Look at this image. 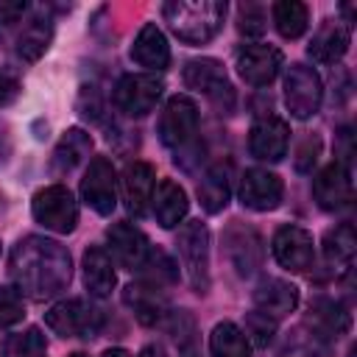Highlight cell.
Listing matches in <instances>:
<instances>
[{"label":"cell","instance_id":"cell-1","mask_svg":"<svg viewBox=\"0 0 357 357\" xmlns=\"http://www.w3.org/2000/svg\"><path fill=\"white\" fill-rule=\"evenodd\" d=\"M70 254L45 237H25L11 251V279L31 298H50L70 284Z\"/></svg>","mask_w":357,"mask_h":357},{"label":"cell","instance_id":"cell-2","mask_svg":"<svg viewBox=\"0 0 357 357\" xmlns=\"http://www.w3.org/2000/svg\"><path fill=\"white\" fill-rule=\"evenodd\" d=\"M170 31L187 45L209 42L226 17V3L220 0H173L162 8Z\"/></svg>","mask_w":357,"mask_h":357},{"label":"cell","instance_id":"cell-3","mask_svg":"<svg viewBox=\"0 0 357 357\" xmlns=\"http://www.w3.org/2000/svg\"><path fill=\"white\" fill-rule=\"evenodd\" d=\"M181 268L195 293L209 290V231L201 220H187L176 237Z\"/></svg>","mask_w":357,"mask_h":357},{"label":"cell","instance_id":"cell-4","mask_svg":"<svg viewBox=\"0 0 357 357\" xmlns=\"http://www.w3.org/2000/svg\"><path fill=\"white\" fill-rule=\"evenodd\" d=\"M45 324L59 337H95L103 326V315L95 304L84 298H67L47 310Z\"/></svg>","mask_w":357,"mask_h":357},{"label":"cell","instance_id":"cell-5","mask_svg":"<svg viewBox=\"0 0 357 357\" xmlns=\"http://www.w3.org/2000/svg\"><path fill=\"white\" fill-rule=\"evenodd\" d=\"M31 212H33L36 223H42L45 229H50L56 234H70L78 223V204H75L73 192L61 184H50L45 190H39L33 195Z\"/></svg>","mask_w":357,"mask_h":357},{"label":"cell","instance_id":"cell-6","mask_svg":"<svg viewBox=\"0 0 357 357\" xmlns=\"http://www.w3.org/2000/svg\"><path fill=\"white\" fill-rule=\"evenodd\" d=\"M324 84L318 73L307 64H290L284 73V106L293 117L307 120L321 109Z\"/></svg>","mask_w":357,"mask_h":357},{"label":"cell","instance_id":"cell-7","mask_svg":"<svg viewBox=\"0 0 357 357\" xmlns=\"http://www.w3.org/2000/svg\"><path fill=\"white\" fill-rule=\"evenodd\" d=\"M165 84L156 75H123L114 86V103L128 117H145L156 109Z\"/></svg>","mask_w":357,"mask_h":357},{"label":"cell","instance_id":"cell-8","mask_svg":"<svg viewBox=\"0 0 357 357\" xmlns=\"http://www.w3.org/2000/svg\"><path fill=\"white\" fill-rule=\"evenodd\" d=\"M198 131V106L187 95H173L159 117V139L167 148H181Z\"/></svg>","mask_w":357,"mask_h":357},{"label":"cell","instance_id":"cell-9","mask_svg":"<svg viewBox=\"0 0 357 357\" xmlns=\"http://www.w3.org/2000/svg\"><path fill=\"white\" fill-rule=\"evenodd\" d=\"M81 198L98 215H112V209L117 206V173L106 156H95L89 162L81 178Z\"/></svg>","mask_w":357,"mask_h":357},{"label":"cell","instance_id":"cell-10","mask_svg":"<svg viewBox=\"0 0 357 357\" xmlns=\"http://www.w3.org/2000/svg\"><path fill=\"white\" fill-rule=\"evenodd\" d=\"M184 84L195 92H204L218 109H223V100L226 106L231 109L234 106V92H231V84L226 78V70L218 59H195L184 67Z\"/></svg>","mask_w":357,"mask_h":357},{"label":"cell","instance_id":"cell-11","mask_svg":"<svg viewBox=\"0 0 357 357\" xmlns=\"http://www.w3.org/2000/svg\"><path fill=\"white\" fill-rule=\"evenodd\" d=\"M223 248H226V257H229L231 268L240 276H251L262 265V254H265L262 251V240L243 220H231L226 226V231H223Z\"/></svg>","mask_w":357,"mask_h":357},{"label":"cell","instance_id":"cell-12","mask_svg":"<svg viewBox=\"0 0 357 357\" xmlns=\"http://www.w3.org/2000/svg\"><path fill=\"white\" fill-rule=\"evenodd\" d=\"M273 257L282 268L293 273H304L315 262V245L312 234L304 231L301 226H282L273 234Z\"/></svg>","mask_w":357,"mask_h":357},{"label":"cell","instance_id":"cell-13","mask_svg":"<svg viewBox=\"0 0 357 357\" xmlns=\"http://www.w3.org/2000/svg\"><path fill=\"white\" fill-rule=\"evenodd\" d=\"M282 195H284L282 178L265 167H251L240 178V204L248 209H257V212L276 209Z\"/></svg>","mask_w":357,"mask_h":357},{"label":"cell","instance_id":"cell-14","mask_svg":"<svg viewBox=\"0 0 357 357\" xmlns=\"http://www.w3.org/2000/svg\"><path fill=\"white\" fill-rule=\"evenodd\" d=\"M282 70V50L273 45H245L237 53V73L251 86H268Z\"/></svg>","mask_w":357,"mask_h":357},{"label":"cell","instance_id":"cell-15","mask_svg":"<svg viewBox=\"0 0 357 357\" xmlns=\"http://www.w3.org/2000/svg\"><path fill=\"white\" fill-rule=\"evenodd\" d=\"M287 142H290V128L282 117L276 114H268V117H259L254 126H251V134H248V151L251 156L262 159V162H279L284 153H287Z\"/></svg>","mask_w":357,"mask_h":357},{"label":"cell","instance_id":"cell-16","mask_svg":"<svg viewBox=\"0 0 357 357\" xmlns=\"http://www.w3.org/2000/svg\"><path fill=\"white\" fill-rule=\"evenodd\" d=\"M106 240H109L112 257L117 259L120 268H126V271H142L151 245H148L145 234L137 226H131V223H114V226H109Z\"/></svg>","mask_w":357,"mask_h":357},{"label":"cell","instance_id":"cell-17","mask_svg":"<svg viewBox=\"0 0 357 357\" xmlns=\"http://www.w3.org/2000/svg\"><path fill=\"white\" fill-rule=\"evenodd\" d=\"M312 195L318 201L321 209H343L349 201H351V173L343 162H332L326 165L315 181H312Z\"/></svg>","mask_w":357,"mask_h":357},{"label":"cell","instance_id":"cell-18","mask_svg":"<svg viewBox=\"0 0 357 357\" xmlns=\"http://www.w3.org/2000/svg\"><path fill=\"white\" fill-rule=\"evenodd\" d=\"M254 304H257V312L268 315V318H284L296 310L298 304V287L284 282V279H276V276H268L257 284L254 290Z\"/></svg>","mask_w":357,"mask_h":357},{"label":"cell","instance_id":"cell-19","mask_svg":"<svg viewBox=\"0 0 357 357\" xmlns=\"http://www.w3.org/2000/svg\"><path fill=\"white\" fill-rule=\"evenodd\" d=\"M123 301L128 304V310L134 312V318L145 326H153L165 318L167 312V298L165 293L151 284V282H137V284H128L123 290Z\"/></svg>","mask_w":357,"mask_h":357},{"label":"cell","instance_id":"cell-20","mask_svg":"<svg viewBox=\"0 0 357 357\" xmlns=\"http://www.w3.org/2000/svg\"><path fill=\"white\" fill-rule=\"evenodd\" d=\"M131 59L139 67H145V70H167V64H170V47H167L165 33L153 22L142 25L139 33L134 36Z\"/></svg>","mask_w":357,"mask_h":357},{"label":"cell","instance_id":"cell-21","mask_svg":"<svg viewBox=\"0 0 357 357\" xmlns=\"http://www.w3.org/2000/svg\"><path fill=\"white\" fill-rule=\"evenodd\" d=\"M346 50H349V25H343L337 20H326L315 31V36L307 47V53L318 64H335V61L343 59Z\"/></svg>","mask_w":357,"mask_h":357},{"label":"cell","instance_id":"cell-22","mask_svg":"<svg viewBox=\"0 0 357 357\" xmlns=\"http://www.w3.org/2000/svg\"><path fill=\"white\" fill-rule=\"evenodd\" d=\"M153 187H156V173L148 162H131L123 173V195H126V206L134 215H142L148 209V201L153 198Z\"/></svg>","mask_w":357,"mask_h":357},{"label":"cell","instance_id":"cell-23","mask_svg":"<svg viewBox=\"0 0 357 357\" xmlns=\"http://www.w3.org/2000/svg\"><path fill=\"white\" fill-rule=\"evenodd\" d=\"M229 195H231V162L220 159L204 173L198 184V198H201V206L209 215H215L229 204Z\"/></svg>","mask_w":357,"mask_h":357},{"label":"cell","instance_id":"cell-24","mask_svg":"<svg viewBox=\"0 0 357 357\" xmlns=\"http://www.w3.org/2000/svg\"><path fill=\"white\" fill-rule=\"evenodd\" d=\"M151 201H153L156 223H159L162 229L178 226V223L184 220V215H187V206H190L187 192H184L173 178H162V181L156 184V192H153Z\"/></svg>","mask_w":357,"mask_h":357},{"label":"cell","instance_id":"cell-25","mask_svg":"<svg viewBox=\"0 0 357 357\" xmlns=\"http://www.w3.org/2000/svg\"><path fill=\"white\" fill-rule=\"evenodd\" d=\"M84 284H86L89 296H98V298L109 296L117 284L114 262L100 245H92L84 251Z\"/></svg>","mask_w":357,"mask_h":357},{"label":"cell","instance_id":"cell-26","mask_svg":"<svg viewBox=\"0 0 357 357\" xmlns=\"http://www.w3.org/2000/svg\"><path fill=\"white\" fill-rule=\"evenodd\" d=\"M307 324L312 326V332L318 337H340L349 332V312L340 301H332V298H315L310 304V312H307Z\"/></svg>","mask_w":357,"mask_h":357},{"label":"cell","instance_id":"cell-27","mask_svg":"<svg viewBox=\"0 0 357 357\" xmlns=\"http://www.w3.org/2000/svg\"><path fill=\"white\" fill-rule=\"evenodd\" d=\"M92 151V137L84 131V128H70L64 131V137L59 139L56 151H53V159H50V167L53 173H70L86 153Z\"/></svg>","mask_w":357,"mask_h":357},{"label":"cell","instance_id":"cell-28","mask_svg":"<svg viewBox=\"0 0 357 357\" xmlns=\"http://www.w3.org/2000/svg\"><path fill=\"white\" fill-rule=\"evenodd\" d=\"M50 39H53V22H50V17L39 14V17H33L22 25V31L17 36V53L25 61H36L47 50Z\"/></svg>","mask_w":357,"mask_h":357},{"label":"cell","instance_id":"cell-29","mask_svg":"<svg viewBox=\"0 0 357 357\" xmlns=\"http://www.w3.org/2000/svg\"><path fill=\"white\" fill-rule=\"evenodd\" d=\"M354 251H357V237H354L351 223H340V226H335V229L326 231V237H324V254H326V262L329 265H335L337 271L351 268Z\"/></svg>","mask_w":357,"mask_h":357},{"label":"cell","instance_id":"cell-30","mask_svg":"<svg viewBox=\"0 0 357 357\" xmlns=\"http://www.w3.org/2000/svg\"><path fill=\"white\" fill-rule=\"evenodd\" d=\"M209 351L212 357H251V343L240 326L223 321L209 335Z\"/></svg>","mask_w":357,"mask_h":357},{"label":"cell","instance_id":"cell-31","mask_svg":"<svg viewBox=\"0 0 357 357\" xmlns=\"http://www.w3.org/2000/svg\"><path fill=\"white\" fill-rule=\"evenodd\" d=\"M273 25L284 39H298L310 25V8L298 0H279L271 8Z\"/></svg>","mask_w":357,"mask_h":357},{"label":"cell","instance_id":"cell-32","mask_svg":"<svg viewBox=\"0 0 357 357\" xmlns=\"http://www.w3.org/2000/svg\"><path fill=\"white\" fill-rule=\"evenodd\" d=\"M45 354H47V343L36 326L14 332L3 343V357H45Z\"/></svg>","mask_w":357,"mask_h":357},{"label":"cell","instance_id":"cell-33","mask_svg":"<svg viewBox=\"0 0 357 357\" xmlns=\"http://www.w3.org/2000/svg\"><path fill=\"white\" fill-rule=\"evenodd\" d=\"M142 271H148V276L153 279L151 284H156V287L173 284V282L178 279V265H176L162 248H151V251H148V259H145Z\"/></svg>","mask_w":357,"mask_h":357},{"label":"cell","instance_id":"cell-34","mask_svg":"<svg viewBox=\"0 0 357 357\" xmlns=\"http://www.w3.org/2000/svg\"><path fill=\"white\" fill-rule=\"evenodd\" d=\"M268 25V14L262 6L257 3H243L240 6V14H237V31L245 33V36H259Z\"/></svg>","mask_w":357,"mask_h":357},{"label":"cell","instance_id":"cell-35","mask_svg":"<svg viewBox=\"0 0 357 357\" xmlns=\"http://www.w3.org/2000/svg\"><path fill=\"white\" fill-rule=\"evenodd\" d=\"M22 315H25L22 296L17 290H11V287H0V329L20 324Z\"/></svg>","mask_w":357,"mask_h":357},{"label":"cell","instance_id":"cell-36","mask_svg":"<svg viewBox=\"0 0 357 357\" xmlns=\"http://www.w3.org/2000/svg\"><path fill=\"white\" fill-rule=\"evenodd\" d=\"M273 329H276L273 318H268V315H262L257 310L248 312V318H245V337H251L257 346H265L273 337Z\"/></svg>","mask_w":357,"mask_h":357},{"label":"cell","instance_id":"cell-37","mask_svg":"<svg viewBox=\"0 0 357 357\" xmlns=\"http://www.w3.org/2000/svg\"><path fill=\"white\" fill-rule=\"evenodd\" d=\"M318 151H321V139H318V137H307V139H304V145L298 148V159H296V167H298L301 173H307V170L315 165V159H318Z\"/></svg>","mask_w":357,"mask_h":357},{"label":"cell","instance_id":"cell-38","mask_svg":"<svg viewBox=\"0 0 357 357\" xmlns=\"http://www.w3.org/2000/svg\"><path fill=\"white\" fill-rule=\"evenodd\" d=\"M20 95V78L8 70H0V106L14 103Z\"/></svg>","mask_w":357,"mask_h":357},{"label":"cell","instance_id":"cell-39","mask_svg":"<svg viewBox=\"0 0 357 357\" xmlns=\"http://www.w3.org/2000/svg\"><path fill=\"white\" fill-rule=\"evenodd\" d=\"M25 11H28V6H25V3H3V0H0V22H3V25L17 22Z\"/></svg>","mask_w":357,"mask_h":357},{"label":"cell","instance_id":"cell-40","mask_svg":"<svg viewBox=\"0 0 357 357\" xmlns=\"http://www.w3.org/2000/svg\"><path fill=\"white\" fill-rule=\"evenodd\" d=\"M282 357H326V354H324V349L315 346V343H296V346L284 349Z\"/></svg>","mask_w":357,"mask_h":357},{"label":"cell","instance_id":"cell-41","mask_svg":"<svg viewBox=\"0 0 357 357\" xmlns=\"http://www.w3.org/2000/svg\"><path fill=\"white\" fill-rule=\"evenodd\" d=\"M178 351H181V357H198V349H195V343H192V329L184 335V340H181Z\"/></svg>","mask_w":357,"mask_h":357},{"label":"cell","instance_id":"cell-42","mask_svg":"<svg viewBox=\"0 0 357 357\" xmlns=\"http://www.w3.org/2000/svg\"><path fill=\"white\" fill-rule=\"evenodd\" d=\"M139 357H167V354H165L162 346H153V343H151V346H145V349L139 351Z\"/></svg>","mask_w":357,"mask_h":357},{"label":"cell","instance_id":"cell-43","mask_svg":"<svg viewBox=\"0 0 357 357\" xmlns=\"http://www.w3.org/2000/svg\"><path fill=\"white\" fill-rule=\"evenodd\" d=\"M100 357H131V354H128L126 349H106Z\"/></svg>","mask_w":357,"mask_h":357},{"label":"cell","instance_id":"cell-44","mask_svg":"<svg viewBox=\"0 0 357 357\" xmlns=\"http://www.w3.org/2000/svg\"><path fill=\"white\" fill-rule=\"evenodd\" d=\"M70 357H86V354H81V351H75V354H70Z\"/></svg>","mask_w":357,"mask_h":357},{"label":"cell","instance_id":"cell-45","mask_svg":"<svg viewBox=\"0 0 357 357\" xmlns=\"http://www.w3.org/2000/svg\"><path fill=\"white\" fill-rule=\"evenodd\" d=\"M0 251H3V248H0Z\"/></svg>","mask_w":357,"mask_h":357}]
</instances>
